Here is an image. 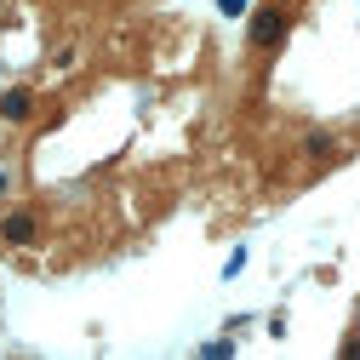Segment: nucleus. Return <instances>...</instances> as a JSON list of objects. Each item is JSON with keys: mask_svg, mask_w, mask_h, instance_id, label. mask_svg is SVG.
<instances>
[{"mask_svg": "<svg viewBox=\"0 0 360 360\" xmlns=\"http://www.w3.org/2000/svg\"><path fill=\"white\" fill-rule=\"evenodd\" d=\"M309 155H314V160L332 155V138H326V131H314V138H309Z\"/></svg>", "mask_w": 360, "mask_h": 360, "instance_id": "nucleus-4", "label": "nucleus"}, {"mask_svg": "<svg viewBox=\"0 0 360 360\" xmlns=\"http://www.w3.org/2000/svg\"><path fill=\"white\" fill-rule=\"evenodd\" d=\"M6 189H12V172H6V166H0V195H6Z\"/></svg>", "mask_w": 360, "mask_h": 360, "instance_id": "nucleus-6", "label": "nucleus"}, {"mask_svg": "<svg viewBox=\"0 0 360 360\" xmlns=\"http://www.w3.org/2000/svg\"><path fill=\"white\" fill-rule=\"evenodd\" d=\"M286 40V18L281 12H257L252 18V46H281Z\"/></svg>", "mask_w": 360, "mask_h": 360, "instance_id": "nucleus-2", "label": "nucleus"}, {"mask_svg": "<svg viewBox=\"0 0 360 360\" xmlns=\"http://www.w3.org/2000/svg\"><path fill=\"white\" fill-rule=\"evenodd\" d=\"M29 109H34L29 92H6V98H0V115H6V120H29Z\"/></svg>", "mask_w": 360, "mask_h": 360, "instance_id": "nucleus-3", "label": "nucleus"}, {"mask_svg": "<svg viewBox=\"0 0 360 360\" xmlns=\"http://www.w3.org/2000/svg\"><path fill=\"white\" fill-rule=\"evenodd\" d=\"M354 332H360V309H354Z\"/></svg>", "mask_w": 360, "mask_h": 360, "instance_id": "nucleus-7", "label": "nucleus"}, {"mask_svg": "<svg viewBox=\"0 0 360 360\" xmlns=\"http://www.w3.org/2000/svg\"><path fill=\"white\" fill-rule=\"evenodd\" d=\"M217 12H223V18H240V12H246V0H217Z\"/></svg>", "mask_w": 360, "mask_h": 360, "instance_id": "nucleus-5", "label": "nucleus"}, {"mask_svg": "<svg viewBox=\"0 0 360 360\" xmlns=\"http://www.w3.org/2000/svg\"><path fill=\"white\" fill-rule=\"evenodd\" d=\"M0 240L6 246H34L40 240V217L34 212H6L0 217Z\"/></svg>", "mask_w": 360, "mask_h": 360, "instance_id": "nucleus-1", "label": "nucleus"}]
</instances>
